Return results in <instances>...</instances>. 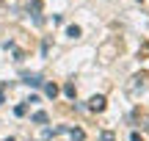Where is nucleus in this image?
I'll use <instances>...</instances> for the list:
<instances>
[{
	"label": "nucleus",
	"instance_id": "obj_1",
	"mask_svg": "<svg viewBox=\"0 0 149 141\" xmlns=\"http://www.w3.org/2000/svg\"><path fill=\"white\" fill-rule=\"evenodd\" d=\"M146 80H149V75H146V72H135V75L127 80L124 91H127L130 97H141V94H144V89H146Z\"/></svg>",
	"mask_w": 149,
	"mask_h": 141
},
{
	"label": "nucleus",
	"instance_id": "obj_2",
	"mask_svg": "<svg viewBox=\"0 0 149 141\" xmlns=\"http://www.w3.org/2000/svg\"><path fill=\"white\" fill-rule=\"evenodd\" d=\"M88 108L91 111H105V97H102V94H94V97L88 100Z\"/></svg>",
	"mask_w": 149,
	"mask_h": 141
},
{
	"label": "nucleus",
	"instance_id": "obj_3",
	"mask_svg": "<svg viewBox=\"0 0 149 141\" xmlns=\"http://www.w3.org/2000/svg\"><path fill=\"white\" fill-rule=\"evenodd\" d=\"M25 83L28 86H42V77L39 75H25Z\"/></svg>",
	"mask_w": 149,
	"mask_h": 141
},
{
	"label": "nucleus",
	"instance_id": "obj_4",
	"mask_svg": "<svg viewBox=\"0 0 149 141\" xmlns=\"http://www.w3.org/2000/svg\"><path fill=\"white\" fill-rule=\"evenodd\" d=\"M69 136H72V141H83V138H86V133L80 130V127H74V130H69Z\"/></svg>",
	"mask_w": 149,
	"mask_h": 141
},
{
	"label": "nucleus",
	"instance_id": "obj_5",
	"mask_svg": "<svg viewBox=\"0 0 149 141\" xmlns=\"http://www.w3.org/2000/svg\"><path fill=\"white\" fill-rule=\"evenodd\" d=\"M33 122H36V125H44V122H47V114H44V111H36V114H33Z\"/></svg>",
	"mask_w": 149,
	"mask_h": 141
},
{
	"label": "nucleus",
	"instance_id": "obj_6",
	"mask_svg": "<svg viewBox=\"0 0 149 141\" xmlns=\"http://www.w3.org/2000/svg\"><path fill=\"white\" fill-rule=\"evenodd\" d=\"M44 91H47V97H55V94H58V86H55V83H47Z\"/></svg>",
	"mask_w": 149,
	"mask_h": 141
},
{
	"label": "nucleus",
	"instance_id": "obj_7",
	"mask_svg": "<svg viewBox=\"0 0 149 141\" xmlns=\"http://www.w3.org/2000/svg\"><path fill=\"white\" fill-rule=\"evenodd\" d=\"M100 141H116V136H113L111 130H102L100 133Z\"/></svg>",
	"mask_w": 149,
	"mask_h": 141
},
{
	"label": "nucleus",
	"instance_id": "obj_8",
	"mask_svg": "<svg viewBox=\"0 0 149 141\" xmlns=\"http://www.w3.org/2000/svg\"><path fill=\"white\" fill-rule=\"evenodd\" d=\"M66 33H69L72 39H77V36H80V28H77V25H69V28H66Z\"/></svg>",
	"mask_w": 149,
	"mask_h": 141
},
{
	"label": "nucleus",
	"instance_id": "obj_9",
	"mask_svg": "<svg viewBox=\"0 0 149 141\" xmlns=\"http://www.w3.org/2000/svg\"><path fill=\"white\" fill-rule=\"evenodd\" d=\"M64 94H66V97H74V83H66V86H64Z\"/></svg>",
	"mask_w": 149,
	"mask_h": 141
},
{
	"label": "nucleus",
	"instance_id": "obj_10",
	"mask_svg": "<svg viewBox=\"0 0 149 141\" xmlns=\"http://www.w3.org/2000/svg\"><path fill=\"white\" fill-rule=\"evenodd\" d=\"M31 11H36V14H39V11H42V3H39V0H33V3H31Z\"/></svg>",
	"mask_w": 149,
	"mask_h": 141
},
{
	"label": "nucleus",
	"instance_id": "obj_11",
	"mask_svg": "<svg viewBox=\"0 0 149 141\" xmlns=\"http://www.w3.org/2000/svg\"><path fill=\"white\" fill-rule=\"evenodd\" d=\"M130 141H141V133H133V136H130Z\"/></svg>",
	"mask_w": 149,
	"mask_h": 141
},
{
	"label": "nucleus",
	"instance_id": "obj_12",
	"mask_svg": "<svg viewBox=\"0 0 149 141\" xmlns=\"http://www.w3.org/2000/svg\"><path fill=\"white\" fill-rule=\"evenodd\" d=\"M0 103H3V91H0Z\"/></svg>",
	"mask_w": 149,
	"mask_h": 141
},
{
	"label": "nucleus",
	"instance_id": "obj_13",
	"mask_svg": "<svg viewBox=\"0 0 149 141\" xmlns=\"http://www.w3.org/2000/svg\"><path fill=\"white\" fill-rule=\"evenodd\" d=\"M6 141H14V138H6Z\"/></svg>",
	"mask_w": 149,
	"mask_h": 141
}]
</instances>
